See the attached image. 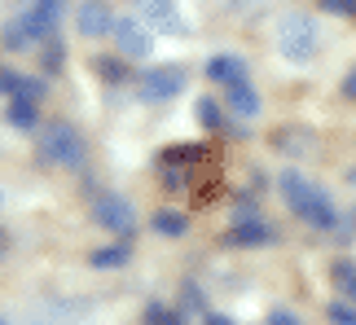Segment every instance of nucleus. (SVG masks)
<instances>
[{"label": "nucleus", "instance_id": "f257e3e1", "mask_svg": "<svg viewBox=\"0 0 356 325\" xmlns=\"http://www.w3.org/2000/svg\"><path fill=\"white\" fill-rule=\"evenodd\" d=\"M282 198L291 202V211L299 215V220H308L312 228H339V211H334V202L330 194H325L321 185H312L308 176H299V172H282Z\"/></svg>", "mask_w": 356, "mask_h": 325}, {"label": "nucleus", "instance_id": "f03ea898", "mask_svg": "<svg viewBox=\"0 0 356 325\" xmlns=\"http://www.w3.org/2000/svg\"><path fill=\"white\" fill-rule=\"evenodd\" d=\"M317 22L308 18V13H286L277 22V49L286 62H308L312 53H317Z\"/></svg>", "mask_w": 356, "mask_h": 325}, {"label": "nucleus", "instance_id": "7ed1b4c3", "mask_svg": "<svg viewBox=\"0 0 356 325\" xmlns=\"http://www.w3.org/2000/svg\"><path fill=\"white\" fill-rule=\"evenodd\" d=\"M35 145H40V158L53 162V167H79L84 162V141L71 124H49Z\"/></svg>", "mask_w": 356, "mask_h": 325}, {"label": "nucleus", "instance_id": "20e7f679", "mask_svg": "<svg viewBox=\"0 0 356 325\" xmlns=\"http://www.w3.org/2000/svg\"><path fill=\"white\" fill-rule=\"evenodd\" d=\"M92 220H97L102 228H111V233H119V238L136 233V211H132V202L119 198V194H102L97 202H92Z\"/></svg>", "mask_w": 356, "mask_h": 325}, {"label": "nucleus", "instance_id": "39448f33", "mask_svg": "<svg viewBox=\"0 0 356 325\" xmlns=\"http://www.w3.org/2000/svg\"><path fill=\"white\" fill-rule=\"evenodd\" d=\"M115 9L111 0H79V13H75V26L84 40H102V35H115Z\"/></svg>", "mask_w": 356, "mask_h": 325}, {"label": "nucleus", "instance_id": "423d86ee", "mask_svg": "<svg viewBox=\"0 0 356 325\" xmlns=\"http://www.w3.org/2000/svg\"><path fill=\"white\" fill-rule=\"evenodd\" d=\"M62 13H66V0H31V9L22 13L26 26H31V40L35 44H44L62 31Z\"/></svg>", "mask_w": 356, "mask_h": 325}, {"label": "nucleus", "instance_id": "0eeeda50", "mask_svg": "<svg viewBox=\"0 0 356 325\" xmlns=\"http://www.w3.org/2000/svg\"><path fill=\"white\" fill-rule=\"evenodd\" d=\"M136 88H141L145 101H172L176 92L185 88V71H181V66H154V71L141 75V84H136Z\"/></svg>", "mask_w": 356, "mask_h": 325}, {"label": "nucleus", "instance_id": "6e6552de", "mask_svg": "<svg viewBox=\"0 0 356 325\" xmlns=\"http://www.w3.org/2000/svg\"><path fill=\"white\" fill-rule=\"evenodd\" d=\"M115 44H119V53H123L128 62H141V58H149V49H154V35H149L145 22L119 18V22H115Z\"/></svg>", "mask_w": 356, "mask_h": 325}, {"label": "nucleus", "instance_id": "1a4fd4ad", "mask_svg": "<svg viewBox=\"0 0 356 325\" xmlns=\"http://www.w3.org/2000/svg\"><path fill=\"white\" fill-rule=\"evenodd\" d=\"M229 242L234 247H242V251H259V247H268L273 242V224L268 220H234V233H229Z\"/></svg>", "mask_w": 356, "mask_h": 325}, {"label": "nucleus", "instance_id": "9d476101", "mask_svg": "<svg viewBox=\"0 0 356 325\" xmlns=\"http://www.w3.org/2000/svg\"><path fill=\"white\" fill-rule=\"evenodd\" d=\"M207 79H216V84H242V79H246V62L234 58V53H216V58L207 62Z\"/></svg>", "mask_w": 356, "mask_h": 325}, {"label": "nucleus", "instance_id": "9b49d317", "mask_svg": "<svg viewBox=\"0 0 356 325\" xmlns=\"http://www.w3.org/2000/svg\"><path fill=\"white\" fill-rule=\"evenodd\" d=\"M141 13L154 26H163V31H185V22H181V9H176V0H145Z\"/></svg>", "mask_w": 356, "mask_h": 325}, {"label": "nucleus", "instance_id": "f8f14e48", "mask_svg": "<svg viewBox=\"0 0 356 325\" xmlns=\"http://www.w3.org/2000/svg\"><path fill=\"white\" fill-rule=\"evenodd\" d=\"M229 110L242 115V119H255L259 115V92L246 84V79H242V84H229Z\"/></svg>", "mask_w": 356, "mask_h": 325}, {"label": "nucleus", "instance_id": "ddd939ff", "mask_svg": "<svg viewBox=\"0 0 356 325\" xmlns=\"http://www.w3.org/2000/svg\"><path fill=\"white\" fill-rule=\"evenodd\" d=\"M128 260H132V242H115V247L88 251V264H92V268H123Z\"/></svg>", "mask_w": 356, "mask_h": 325}, {"label": "nucleus", "instance_id": "4468645a", "mask_svg": "<svg viewBox=\"0 0 356 325\" xmlns=\"http://www.w3.org/2000/svg\"><path fill=\"white\" fill-rule=\"evenodd\" d=\"M9 124L18 132H31L40 124V101H26V97H13L9 101Z\"/></svg>", "mask_w": 356, "mask_h": 325}, {"label": "nucleus", "instance_id": "2eb2a0df", "mask_svg": "<svg viewBox=\"0 0 356 325\" xmlns=\"http://www.w3.org/2000/svg\"><path fill=\"white\" fill-rule=\"evenodd\" d=\"M62 66H66V44H62V35H53V40L40 44V71H44V75H58Z\"/></svg>", "mask_w": 356, "mask_h": 325}, {"label": "nucleus", "instance_id": "dca6fc26", "mask_svg": "<svg viewBox=\"0 0 356 325\" xmlns=\"http://www.w3.org/2000/svg\"><path fill=\"white\" fill-rule=\"evenodd\" d=\"M0 44L13 49V53L26 49V44H35V40H31V26H26V18H13V22L0 26Z\"/></svg>", "mask_w": 356, "mask_h": 325}, {"label": "nucleus", "instance_id": "f3484780", "mask_svg": "<svg viewBox=\"0 0 356 325\" xmlns=\"http://www.w3.org/2000/svg\"><path fill=\"white\" fill-rule=\"evenodd\" d=\"M92 71H97V79H106V84H128V79H132V71L119 58H97Z\"/></svg>", "mask_w": 356, "mask_h": 325}, {"label": "nucleus", "instance_id": "a211bd4d", "mask_svg": "<svg viewBox=\"0 0 356 325\" xmlns=\"http://www.w3.org/2000/svg\"><path fill=\"white\" fill-rule=\"evenodd\" d=\"M185 228H189V224H185L181 211H159V215H154V233H163V238H181Z\"/></svg>", "mask_w": 356, "mask_h": 325}, {"label": "nucleus", "instance_id": "6ab92c4d", "mask_svg": "<svg viewBox=\"0 0 356 325\" xmlns=\"http://www.w3.org/2000/svg\"><path fill=\"white\" fill-rule=\"evenodd\" d=\"M194 115H198V124L207 128V132H216L225 124V115H220V101H211V97H198V106H194Z\"/></svg>", "mask_w": 356, "mask_h": 325}, {"label": "nucleus", "instance_id": "aec40b11", "mask_svg": "<svg viewBox=\"0 0 356 325\" xmlns=\"http://www.w3.org/2000/svg\"><path fill=\"white\" fill-rule=\"evenodd\" d=\"M145 325H185V317L176 312V308H168V303H149L145 308Z\"/></svg>", "mask_w": 356, "mask_h": 325}, {"label": "nucleus", "instance_id": "412c9836", "mask_svg": "<svg viewBox=\"0 0 356 325\" xmlns=\"http://www.w3.org/2000/svg\"><path fill=\"white\" fill-rule=\"evenodd\" d=\"M334 286L348 294V299H356V264L352 260H339L334 264Z\"/></svg>", "mask_w": 356, "mask_h": 325}, {"label": "nucleus", "instance_id": "4be33fe9", "mask_svg": "<svg viewBox=\"0 0 356 325\" xmlns=\"http://www.w3.org/2000/svg\"><path fill=\"white\" fill-rule=\"evenodd\" d=\"M202 158V145H176V150L163 154V167H185V162H198Z\"/></svg>", "mask_w": 356, "mask_h": 325}, {"label": "nucleus", "instance_id": "5701e85b", "mask_svg": "<svg viewBox=\"0 0 356 325\" xmlns=\"http://www.w3.org/2000/svg\"><path fill=\"white\" fill-rule=\"evenodd\" d=\"M13 97L40 101V97H44V79H18V92H13Z\"/></svg>", "mask_w": 356, "mask_h": 325}, {"label": "nucleus", "instance_id": "b1692460", "mask_svg": "<svg viewBox=\"0 0 356 325\" xmlns=\"http://www.w3.org/2000/svg\"><path fill=\"white\" fill-rule=\"evenodd\" d=\"M18 71H9V66H0V97H13V92H18Z\"/></svg>", "mask_w": 356, "mask_h": 325}, {"label": "nucleus", "instance_id": "393cba45", "mask_svg": "<svg viewBox=\"0 0 356 325\" xmlns=\"http://www.w3.org/2000/svg\"><path fill=\"white\" fill-rule=\"evenodd\" d=\"M330 321H334V325H356V308H348V303H330Z\"/></svg>", "mask_w": 356, "mask_h": 325}, {"label": "nucleus", "instance_id": "a878e982", "mask_svg": "<svg viewBox=\"0 0 356 325\" xmlns=\"http://www.w3.org/2000/svg\"><path fill=\"white\" fill-rule=\"evenodd\" d=\"M321 9H330V13H343V18H352V13H356V0H321Z\"/></svg>", "mask_w": 356, "mask_h": 325}, {"label": "nucleus", "instance_id": "bb28decb", "mask_svg": "<svg viewBox=\"0 0 356 325\" xmlns=\"http://www.w3.org/2000/svg\"><path fill=\"white\" fill-rule=\"evenodd\" d=\"M202 325H238V317H225V312H202Z\"/></svg>", "mask_w": 356, "mask_h": 325}, {"label": "nucleus", "instance_id": "cd10ccee", "mask_svg": "<svg viewBox=\"0 0 356 325\" xmlns=\"http://www.w3.org/2000/svg\"><path fill=\"white\" fill-rule=\"evenodd\" d=\"M264 325H299V317H295V312H273Z\"/></svg>", "mask_w": 356, "mask_h": 325}, {"label": "nucleus", "instance_id": "c85d7f7f", "mask_svg": "<svg viewBox=\"0 0 356 325\" xmlns=\"http://www.w3.org/2000/svg\"><path fill=\"white\" fill-rule=\"evenodd\" d=\"M185 303H189V308H202V294H198V286H185Z\"/></svg>", "mask_w": 356, "mask_h": 325}, {"label": "nucleus", "instance_id": "c756f323", "mask_svg": "<svg viewBox=\"0 0 356 325\" xmlns=\"http://www.w3.org/2000/svg\"><path fill=\"white\" fill-rule=\"evenodd\" d=\"M343 92H348V97H356V75H348V84H343Z\"/></svg>", "mask_w": 356, "mask_h": 325}, {"label": "nucleus", "instance_id": "7c9ffc66", "mask_svg": "<svg viewBox=\"0 0 356 325\" xmlns=\"http://www.w3.org/2000/svg\"><path fill=\"white\" fill-rule=\"evenodd\" d=\"M0 325H5V321H0Z\"/></svg>", "mask_w": 356, "mask_h": 325}]
</instances>
